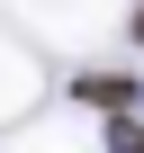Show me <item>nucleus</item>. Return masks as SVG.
<instances>
[{
	"instance_id": "f257e3e1",
	"label": "nucleus",
	"mask_w": 144,
	"mask_h": 153,
	"mask_svg": "<svg viewBox=\"0 0 144 153\" xmlns=\"http://www.w3.org/2000/svg\"><path fill=\"white\" fill-rule=\"evenodd\" d=\"M81 99H99V108H117V99H126V81H117V72H90V81H81Z\"/></svg>"
},
{
	"instance_id": "f03ea898",
	"label": "nucleus",
	"mask_w": 144,
	"mask_h": 153,
	"mask_svg": "<svg viewBox=\"0 0 144 153\" xmlns=\"http://www.w3.org/2000/svg\"><path fill=\"white\" fill-rule=\"evenodd\" d=\"M117 153H144V135H135V126H126V117H117Z\"/></svg>"
},
{
	"instance_id": "7ed1b4c3",
	"label": "nucleus",
	"mask_w": 144,
	"mask_h": 153,
	"mask_svg": "<svg viewBox=\"0 0 144 153\" xmlns=\"http://www.w3.org/2000/svg\"><path fill=\"white\" fill-rule=\"evenodd\" d=\"M135 36H144V9H135Z\"/></svg>"
}]
</instances>
